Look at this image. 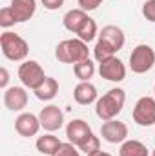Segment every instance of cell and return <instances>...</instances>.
<instances>
[{
  "label": "cell",
  "instance_id": "cell-1",
  "mask_svg": "<svg viewBox=\"0 0 155 156\" xmlns=\"http://www.w3.org/2000/svg\"><path fill=\"white\" fill-rule=\"evenodd\" d=\"M124 42H126L124 31L119 26H106V27H102V31L99 33L97 44L93 47L95 60L100 64L102 60H108V58L115 56L117 53L124 47Z\"/></svg>",
  "mask_w": 155,
  "mask_h": 156
},
{
  "label": "cell",
  "instance_id": "cell-2",
  "mask_svg": "<svg viewBox=\"0 0 155 156\" xmlns=\"http://www.w3.org/2000/svg\"><path fill=\"white\" fill-rule=\"evenodd\" d=\"M126 102V93L120 87H113L110 89L106 94H102L97 102H95V115L100 118L102 122L108 120H115Z\"/></svg>",
  "mask_w": 155,
  "mask_h": 156
},
{
  "label": "cell",
  "instance_id": "cell-3",
  "mask_svg": "<svg viewBox=\"0 0 155 156\" xmlns=\"http://www.w3.org/2000/svg\"><path fill=\"white\" fill-rule=\"evenodd\" d=\"M55 56L62 64H73L75 66L78 62L89 58V49H88V44L82 42L80 38H68L62 40L55 47Z\"/></svg>",
  "mask_w": 155,
  "mask_h": 156
},
{
  "label": "cell",
  "instance_id": "cell-4",
  "mask_svg": "<svg viewBox=\"0 0 155 156\" xmlns=\"http://www.w3.org/2000/svg\"><path fill=\"white\" fill-rule=\"evenodd\" d=\"M0 47H2V55L11 62H26L29 53V44L20 35L11 31H4L0 35Z\"/></svg>",
  "mask_w": 155,
  "mask_h": 156
},
{
  "label": "cell",
  "instance_id": "cell-5",
  "mask_svg": "<svg viewBox=\"0 0 155 156\" xmlns=\"http://www.w3.org/2000/svg\"><path fill=\"white\" fill-rule=\"evenodd\" d=\"M155 66V51L148 44H139L130 55V69L135 75H144Z\"/></svg>",
  "mask_w": 155,
  "mask_h": 156
},
{
  "label": "cell",
  "instance_id": "cell-6",
  "mask_svg": "<svg viewBox=\"0 0 155 156\" xmlns=\"http://www.w3.org/2000/svg\"><path fill=\"white\" fill-rule=\"evenodd\" d=\"M18 78H20V82H22V85L26 89H33L35 91L46 80V73H44L42 66L37 60H26L18 67Z\"/></svg>",
  "mask_w": 155,
  "mask_h": 156
},
{
  "label": "cell",
  "instance_id": "cell-7",
  "mask_svg": "<svg viewBox=\"0 0 155 156\" xmlns=\"http://www.w3.org/2000/svg\"><path fill=\"white\" fill-rule=\"evenodd\" d=\"M133 122L141 127H150L155 123V98L153 96H141L133 107Z\"/></svg>",
  "mask_w": 155,
  "mask_h": 156
},
{
  "label": "cell",
  "instance_id": "cell-8",
  "mask_svg": "<svg viewBox=\"0 0 155 156\" xmlns=\"http://www.w3.org/2000/svg\"><path fill=\"white\" fill-rule=\"evenodd\" d=\"M99 75L104 78V80H108V82L119 83V82H122L126 78V66L122 64L120 58L112 56V58L102 60L99 64Z\"/></svg>",
  "mask_w": 155,
  "mask_h": 156
},
{
  "label": "cell",
  "instance_id": "cell-9",
  "mask_svg": "<svg viewBox=\"0 0 155 156\" xmlns=\"http://www.w3.org/2000/svg\"><path fill=\"white\" fill-rule=\"evenodd\" d=\"M100 136L108 144H122L128 140V125L119 120H108L100 127Z\"/></svg>",
  "mask_w": 155,
  "mask_h": 156
},
{
  "label": "cell",
  "instance_id": "cell-10",
  "mask_svg": "<svg viewBox=\"0 0 155 156\" xmlns=\"http://www.w3.org/2000/svg\"><path fill=\"white\" fill-rule=\"evenodd\" d=\"M40 118V125L44 131L47 133H53V131H59L62 125H64V113L60 111L59 105H46L42 107V111L39 113Z\"/></svg>",
  "mask_w": 155,
  "mask_h": 156
},
{
  "label": "cell",
  "instance_id": "cell-11",
  "mask_svg": "<svg viewBox=\"0 0 155 156\" xmlns=\"http://www.w3.org/2000/svg\"><path fill=\"white\" fill-rule=\"evenodd\" d=\"M40 127H42L40 125V118L37 115H33V113H22L15 120V131L20 136H24V138L35 136L40 131Z\"/></svg>",
  "mask_w": 155,
  "mask_h": 156
},
{
  "label": "cell",
  "instance_id": "cell-12",
  "mask_svg": "<svg viewBox=\"0 0 155 156\" xmlns=\"http://www.w3.org/2000/svg\"><path fill=\"white\" fill-rule=\"evenodd\" d=\"M91 134H93V131H91V127L88 125V122H84V120H71V122L66 125V136H68V140H70L73 145H77V147H80Z\"/></svg>",
  "mask_w": 155,
  "mask_h": 156
},
{
  "label": "cell",
  "instance_id": "cell-13",
  "mask_svg": "<svg viewBox=\"0 0 155 156\" xmlns=\"http://www.w3.org/2000/svg\"><path fill=\"white\" fill-rule=\"evenodd\" d=\"M4 105L9 109V111H22L26 105H28V91L26 87H7L6 93H4Z\"/></svg>",
  "mask_w": 155,
  "mask_h": 156
},
{
  "label": "cell",
  "instance_id": "cell-14",
  "mask_svg": "<svg viewBox=\"0 0 155 156\" xmlns=\"http://www.w3.org/2000/svg\"><path fill=\"white\" fill-rule=\"evenodd\" d=\"M9 7L17 18V24H22L31 20L37 13V0H11Z\"/></svg>",
  "mask_w": 155,
  "mask_h": 156
},
{
  "label": "cell",
  "instance_id": "cell-15",
  "mask_svg": "<svg viewBox=\"0 0 155 156\" xmlns=\"http://www.w3.org/2000/svg\"><path fill=\"white\" fill-rule=\"evenodd\" d=\"M73 100L78 105H89V104L97 102L99 100L97 87L91 82H78L73 89Z\"/></svg>",
  "mask_w": 155,
  "mask_h": 156
},
{
  "label": "cell",
  "instance_id": "cell-16",
  "mask_svg": "<svg viewBox=\"0 0 155 156\" xmlns=\"http://www.w3.org/2000/svg\"><path fill=\"white\" fill-rule=\"evenodd\" d=\"M88 18V13L84 11V9H70L66 15H64V18H62V24H64V27L70 31V33H73V35H77V31L82 27V24H84V20Z\"/></svg>",
  "mask_w": 155,
  "mask_h": 156
},
{
  "label": "cell",
  "instance_id": "cell-17",
  "mask_svg": "<svg viewBox=\"0 0 155 156\" xmlns=\"http://www.w3.org/2000/svg\"><path fill=\"white\" fill-rule=\"evenodd\" d=\"M35 145H37V151H39L40 154L53 156L57 151H59V147L62 145V142H60L57 136H53L51 133H47V134L37 138V144H35Z\"/></svg>",
  "mask_w": 155,
  "mask_h": 156
},
{
  "label": "cell",
  "instance_id": "cell-18",
  "mask_svg": "<svg viewBox=\"0 0 155 156\" xmlns=\"http://www.w3.org/2000/svg\"><path fill=\"white\" fill-rule=\"evenodd\" d=\"M33 93H35V96H37L39 100L49 102V100H53V98L57 96V93H59V82L51 76H46V80L42 82V85L37 87Z\"/></svg>",
  "mask_w": 155,
  "mask_h": 156
},
{
  "label": "cell",
  "instance_id": "cell-19",
  "mask_svg": "<svg viewBox=\"0 0 155 156\" xmlns=\"http://www.w3.org/2000/svg\"><path fill=\"white\" fill-rule=\"evenodd\" d=\"M150 151L146 149V145L139 140H126L120 144L119 156H148Z\"/></svg>",
  "mask_w": 155,
  "mask_h": 156
},
{
  "label": "cell",
  "instance_id": "cell-20",
  "mask_svg": "<svg viewBox=\"0 0 155 156\" xmlns=\"http://www.w3.org/2000/svg\"><path fill=\"white\" fill-rule=\"evenodd\" d=\"M95 37H99L97 22H95L91 16H88V18L84 20L82 27H80V29L77 31V38H80L82 42H86V44H89L91 40H95Z\"/></svg>",
  "mask_w": 155,
  "mask_h": 156
},
{
  "label": "cell",
  "instance_id": "cell-21",
  "mask_svg": "<svg viewBox=\"0 0 155 156\" xmlns=\"http://www.w3.org/2000/svg\"><path fill=\"white\" fill-rule=\"evenodd\" d=\"M73 73L80 82H89V78H93L95 75V64L88 58V60H82L73 66Z\"/></svg>",
  "mask_w": 155,
  "mask_h": 156
},
{
  "label": "cell",
  "instance_id": "cell-22",
  "mask_svg": "<svg viewBox=\"0 0 155 156\" xmlns=\"http://www.w3.org/2000/svg\"><path fill=\"white\" fill-rule=\"evenodd\" d=\"M15 24H17V18H15L11 7H9V5L4 7V9L0 11V26H2L4 29H7V27H11V26H15Z\"/></svg>",
  "mask_w": 155,
  "mask_h": 156
},
{
  "label": "cell",
  "instance_id": "cell-23",
  "mask_svg": "<svg viewBox=\"0 0 155 156\" xmlns=\"http://www.w3.org/2000/svg\"><path fill=\"white\" fill-rule=\"evenodd\" d=\"M82 153H86V154H89V153H95V151H99L100 149V140H99V136H95V134H91L80 147H78Z\"/></svg>",
  "mask_w": 155,
  "mask_h": 156
},
{
  "label": "cell",
  "instance_id": "cell-24",
  "mask_svg": "<svg viewBox=\"0 0 155 156\" xmlns=\"http://www.w3.org/2000/svg\"><path fill=\"white\" fill-rule=\"evenodd\" d=\"M142 16L148 22H153L155 24V0H146L142 4Z\"/></svg>",
  "mask_w": 155,
  "mask_h": 156
},
{
  "label": "cell",
  "instance_id": "cell-25",
  "mask_svg": "<svg viewBox=\"0 0 155 156\" xmlns=\"http://www.w3.org/2000/svg\"><path fill=\"white\" fill-rule=\"evenodd\" d=\"M53 156H80V153L75 149V145L71 142H68V144H62Z\"/></svg>",
  "mask_w": 155,
  "mask_h": 156
},
{
  "label": "cell",
  "instance_id": "cell-26",
  "mask_svg": "<svg viewBox=\"0 0 155 156\" xmlns=\"http://www.w3.org/2000/svg\"><path fill=\"white\" fill-rule=\"evenodd\" d=\"M77 2H78V7L88 13V11H95L104 0H77Z\"/></svg>",
  "mask_w": 155,
  "mask_h": 156
},
{
  "label": "cell",
  "instance_id": "cell-27",
  "mask_svg": "<svg viewBox=\"0 0 155 156\" xmlns=\"http://www.w3.org/2000/svg\"><path fill=\"white\" fill-rule=\"evenodd\" d=\"M40 2L47 11H57L64 5V0H40Z\"/></svg>",
  "mask_w": 155,
  "mask_h": 156
},
{
  "label": "cell",
  "instance_id": "cell-28",
  "mask_svg": "<svg viewBox=\"0 0 155 156\" xmlns=\"http://www.w3.org/2000/svg\"><path fill=\"white\" fill-rule=\"evenodd\" d=\"M7 83H9V73L6 67L0 69V87L2 89H7Z\"/></svg>",
  "mask_w": 155,
  "mask_h": 156
},
{
  "label": "cell",
  "instance_id": "cell-29",
  "mask_svg": "<svg viewBox=\"0 0 155 156\" xmlns=\"http://www.w3.org/2000/svg\"><path fill=\"white\" fill-rule=\"evenodd\" d=\"M86 156H112L110 153H106V151H95V153H89V154H86Z\"/></svg>",
  "mask_w": 155,
  "mask_h": 156
},
{
  "label": "cell",
  "instance_id": "cell-30",
  "mask_svg": "<svg viewBox=\"0 0 155 156\" xmlns=\"http://www.w3.org/2000/svg\"><path fill=\"white\" fill-rule=\"evenodd\" d=\"M152 156H155V149H153V153H152Z\"/></svg>",
  "mask_w": 155,
  "mask_h": 156
},
{
  "label": "cell",
  "instance_id": "cell-31",
  "mask_svg": "<svg viewBox=\"0 0 155 156\" xmlns=\"http://www.w3.org/2000/svg\"><path fill=\"white\" fill-rule=\"evenodd\" d=\"M153 93H155V85H153Z\"/></svg>",
  "mask_w": 155,
  "mask_h": 156
}]
</instances>
